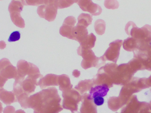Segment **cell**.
Wrapping results in <instances>:
<instances>
[{
  "label": "cell",
  "instance_id": "obj_3",
  "mask_svg": "<svg viewBox=\"0 0 151 113\" xmlns=\"http://www.w3.org/2000/svg\"><path fill=\"white\" fill-rule=\"evenodd\" d=\"M126 110V113H151L149 104L139 102L136 95L131 97Z\"/></svg>",
  "mask_w": 151,
  "mask_h": 113
},
{
  "label": "cell",
  "instance_id": "obj_8",
  "mask_svg": "<svg viewBox=\"0 0 151 113\" xmlns=\"http://www.w3.org/2000/svg\"><path fill=\"white\" fill-rule=\"evenodd\" d=\"M123 48L128 51H134L138 48L137 40L133 37H129L124 41Z\"/></svg>",
  "mask_w": 151,
  "mask_h": 113
},
{
  "label": "cell",
  "instance_id": "obj_7",
  "mask_svg": "<svg viewBox=\"0 0 151 113\" xmlns=\"http://www.w3.org/2000/svg\"><path fill=\"white\" fill-rule=\"evenodd\" d=\"M109 91V89L106 85L98 86L91 90V96L95 98L97 96H105Z\"/></svg>",
  "mask_w": 151,
  "mask_h": 113
},
{
  "label": "cell",
  "instance_id": "obj_16",
  "mask_svg": "<svg viewBox=\"0 0 151 113\" xmlns=\"http://www.w3.org/2000/svg\"><path fill=\"white\" fill-rule=\"evenodd\" d=\"M149 108H150V110L151 111V101L150 102V104H149Z\"/></svg>",
  "mask_w": 151,
  "mask_h": 113
},
{
  "label": "cell",
  "instance_id": "obj_12",
  "mask_svg": "<svg viewBox=\"0 0 151 113\" xmlns=\"http://www.w3.org/2000/svg\"><path fill=\"white\" fill-rule=\"evenodd\" d=\"M8 81V79L2 76L0 74V89H2L5 83Z\"/></svg>",
  "mask_w": 151,
  "mask_h": 113
},
{
  "label": "cell",
  "instance_id": "obj_13",
  "mask_svg": "<svg viewBox=\"0 0 151 113\" xmlns=\"http://www.w3.org/2000/svg\"><path fill=\"white\" fill-rule=\"evenodd\" d=\"M6 44L4 41H0V49L3 50L6 48Z\"/></svg>",
  "mask_w": 151,
  "mask_h": 113
},
{
  "label": "cell",
  "instance_id": "obj_4",
  "mask_svg": "<svg viewBox=\"0 0 151 113\" xmlns=\"http://www.w3.org/2000/svg\"><path fill=\"white\" fill-rule=\"evenodd\" d=\"M17 68L18 76L15 80L19 81H23L27 75L35 74L37 71V68L33 65L23 60L17 62Z\"/></svg>",
  "mask_w": 151,
  "mask_h": 113
},
{
  "label": "cell",
  "instance_id": "obj_14",
  "mask_svg": "<svg viewBox=\"0 0 151 113\" xmlns=\"http://www.w3.org/2000/svg\"><path fill=\"white\" fill-rule=\"evenodd\" d=\"M147 83L149 87H151L150 91H151V76L149 78H147Z\"/></svg>",
  "mask_w": 151,
  "mask_h": 113
},
{
  "label": "cell",
  "instance_id": "obj_15",
  "mask_svg": "<svg viewBox=\"0 0 151 113\" xmlns=\"http://www.w3.org/2000/svg\"><path fill=\"white\" fill-rule=\"evenodd\" d=\"M147 70H150L151 71V61L149 62V64L148 65V66H147Z\"/></svg>",
  "mask_w": 151,
  "mask_h": 113
},
{
  "label": "cell",
  "instance_id": "obj_11",
  "mask_svg": "<svg viewBox=\"0 0 151 113\" xmlns=\"http://www.w3.org/2000/svg\"><path fill=\"white\" fill-rule=\"evenodd\" d=\"M94 102L95 104L98 106L102 105L104 102V99L101 96H97L94 98Z\"/></svg>",
  "mask_w": 151,
  "mask_h": 113
},
{
  "label": "cell",
  "instance_id": "obj_2",
  "mask_svg": "<svg viewBox=\"0 0 151 113\" xmlns=\"http://www.w3.org/2000/svg\"><path fill=\"white\" fill-rule=\"evenodd\" d=\"M23 9V5L21 1H11L8 9L11 19L13 24L16 26L21 28L25 27L24 20L20 14Z\"/></svg>",
  "mask_w": 151,
  "mask_h": 113
},
{
  "label": "cell",
  "instance_id": "obj_5",
  "mask_svg": "<svg viewBox=\"0 0 151 113\" xmlns=\"http://www.w3.org/2000/svg\"><path fill=\"white\" fill-rule=\"evenodd\" d=\"M0 74L6 79L16 80L18 76L17 68L11 63L4 67L0 72Z\"/></svg>",
  "mask_w": 151,
  "mask_h": 113
},
{
  "label": "cell",
  "instance_id": "obj_10",
  "mask_svg": "<svg viewBox=\"0 0 151 113\" xmlns=\"http://www.w3.org/2000/svg\"><path fill=\"white\" fill-rule=\"evenodd\" d=\"M11 64L9 60L6 58H4L0 60V72L6 66Z\"/></svg>",
  "mask_w": 151,
  "mask_h": 113
},
{
  "label": "cell",
  "instance_id": "obj_9",
  "mask_svg": "<svg viewBox=\"0 0 151 113\" xmlns=\"http://www.w3.org/2000/svg\"><path fill=\"white\" fill-rule=\"evenodd\" d=\"M20 38V32L19 31H16V32H13L11 34L9 39H8V41L9 42L17 41L19 40Z\"/></svg>",
  "mask_w": 151,
  "mask_h": 113
},
{
  "label": "cell",
  "instance_id": "obj_1",
  "mask_svg": "<svg viewBox=\"0 0 151 113\" xmlns=\"http://www.w3.org/2000/svg\"><path fill=\"white\" fill-rule=\"evenodd\" d=\"M147 78L133 77L123 89L125 98L127 101L134 93L140 92L144 89L150 88L147 83Z\"/></svg>",
  "mask_w": 151,
  "mask_h": 113
},
{
  "label": "cell",
  "instance_id": "obj_6",
  "mask_svg": "<svg viewBox=\"0 0 151 113\" xmlns=\"http://www.w3.org/2000/svg\"><path fill=\"white\" fill-rule=\"evenodd\" d=\"M15 99L14 93L7 91L4 89H0V100L2 101L4 104H11L16 101Z\"/></svg>",
  "mask_w": 151,
  "mask_h": 113
}]
</instances>
